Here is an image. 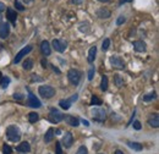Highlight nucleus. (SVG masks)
Segmentation results:
<instances>
[{"mask_svg": "<svg viewBox=\"0 0 159 154\" xmlns=\"http://www.w3.org/2000/svg\"><path fill=\"white\" fill-rule=\"evenodd\" d=\"M42 65H43V67H44V69H45V67H47V61H45V60H44V59H43V60H42Z\"/></svg>", "mask_w": 159, "mask_h": 154, "instance_id": "nucleus-44", "label": "nucleus"}, {"mask_svg": "<svg viewBox=\"0 0 159 154\" xmlns=\"http://www.w3.org/2000/svg\"><path fill=\"white\" fill-rule=\"evenodd\" d=\"M48 119H49V121L50 122H53V124H58L60 122L62 119H64V115L60 113L58 109H50V111H49V115H48Z\"/></svg>", "mask_w": 159, "mask_h": 154, "instance_id": "nucleus-6", "label": "nucleus"}, {"mask_svg": "<svg viewBox=\"0 0 159 154\" xmlns=\"http://www.w3.org/2000/svg\"><path fill=\"white\" fill-rule=\"evenodd\" d=\"M127 146L131 148V149H134V151H137V152H139V151H142V144L141 143H139V142H127Z\"/></svg>", "mask_w": 159, "mask_h": 154, "instance_id": "nucleus-22", "label": "nucleus"}, {"mask_svg": "<svg viewBox=\"0 0 159 154\" xmlns=\"http://www.w3.org/2000/svg\"><path fill=\"white\" fill-rule=\"evenodd\" d=\"M125 21H126L125 16H119V19L116 20V25H118V26H120V25H122Z\"/></svg>", "mask_w": 159, "mask_h": 154, "instance_id": "nucleus-36", "label": "nucleus"}, {"mask_svg": "<svg viewBox=\"0 0 159 154\" xmlns=\"http://www.w3.org/2000/svg\"><path fill=\"white\" fill-rule=\"evenodd\" d=\"M14 98H15V99H17V100H22V99H23V96L20 94V93H17V94H15V96H14Z\"/></svg>", "mask_w": 159, "mask_h": 154, "instance_id": "nucleus-38", "label": "nucleus"}, {"mask_svg": "<svg viewBox=\"0 0 159 154\" xmlns=\"http://www.w3.org/2000/svg\"><path fill=\"white\" fill-rule=\"evenodd\" d=\"M5 9H6V6H5V4L0 1V12H1V11H4Z\"/></svg>", "mask_w": 159, "mask_h": 154, "instance_id": "nucleus-39", "label": "nucleus"}, {"mask_svg": "<svg viewBox=\"0 0 159 154\" xmlns=\"http://www.w3.org/2000/svg\"><path fill=\"white\" fill-rule=\"evenodd\" d=\"M91 105H102V100L97 96H92L91 99Z\"/></svg>", "mask_w": 159, "mask_h": 154, "instance_id": "nucleus-29", "label": "nucleus"}, {"mask_svg": "<svg viewBox=\"0 0 159 154\" xmlns=\"http://www.w3.org/2000/svg\"><path fill=\"white\" fill-rule=\"evenodd\" d=\"M100 89H102L103 92L108 89V77L105 76V75H103V76H102V82H100Z\"/></svg>", "mask_w": 159, "mask_h": 154, "instance_id": "nucleus-23", "label": "nucleus"}, {"mask_svg": "<svg viewBox=\"0 0 159 154\" xmlns=\"http://www.w3.org/2000/svg\"><path fill=\"white\" fill-rule=\"evenodd\" d=\"M32 49H33V48H32L31 45H27V47H25L23 49H21L20 52L16 54V58H15V60H14L15 64H19V62L21 61V59L23 58V57H26L27 54H30V53L32 52Z\"/></svg>", "mask_w": 159, "mask_h": 154, "instance_id": "nucleus-10", "label": "nucleus"}, {"mask_svg": "<svg viewBox=\"0 0 159 154\" xmlns=\"http://www.w3.org/2000/svg\"><path fill=\"white\" fill-rule=\"evenodd\" d=\"M32 79H33V81H42V78L37 77V75H32Z\"/></svg>", "mask_w": 159, "mask_h": 154, "instance_id": "nucleus-41", "label": "nucleus"}, {"mask_svg": "<svg viewBox=\"0 0 159 154\" xmlns=\"http://www.w3.org/2000/svg\"><path fill=\"white\" fill-rule=\"evenodd\" d=\"M148 124L152 126V127H154V129H157L159 126V115L157 113H154V114H152V115L149 116V119H148Z\"/></svg>", "mask_w": 159, "mask_h": 154, "instance_id": "nucleus-17", "label": "nucleus"}, {"mask_svg": "<svg viewBox=\"0 0 159 154\" xmlns=\"http://www.w3.org/2000/svg\"><path fill=\"white\" fill-rule=\"evenodd\" d=\"M9 83H10V78H9V77H1V79H0V86H1L2 88H6V87L9 86Z\"/></svg>", "mask_w": 159, "mask_h": 154, "instance_id": "nucleus-27", "label": "nucleus"}, {"mask_svg": "<svg viewBox=\"0 0 159 154\" xmlns=\"http://www.w3.org/2000/svg\"><path fill=\"white\" fill-rule=\"evenodd\" d=\"M132 0H119V5H122V4H125V2H131Z\"/></svg>", "mask_w": 159, "mask_h": 154, "instance_id": "nucleus-40", "label": "nucleus"}, {"mask_svg": "<svg viewBox=\"0 0 159 154\" xmlns=\"http://www.w3.org/2000/svg\"><path fill=\"white\" fill-rule=\"evenodd\" d=\"M82 124H83V125H84V126H89V122H88V121H87V120H84V119H83V120H82Z\"/></svg>", "mask_w": 159, "mask_h": 154, "instance_id": "nucleus-42", "label": "nucleus"}, {"mask_svg": "<svg viewBox=\"0 0 159 154\" xmlns=\"http://www.w3.org/2000/svg\"><path fill=\"white\" fill-rule=\"evenodd\" d=\"M27 105L31 106V108L37 109V108H40V106H42V103H40V100L38 99V98H36V96H34L33 93H31V92L28 91V100H27Z\"/></svg>", "mask_w": 159, "mask_h": 154, "instance_id": "nucleus-7", "label": "nucleus"}, {"mask_svg": "<svg viewBox=\"0 0 159 154\" xmlns=\"http://www.w3.org/2000/svg\"><path fill=\"white\" fill-rule=\"evenodd\" d=\"M98 1H100V2H108L109 0H98Z\"/></svg>", "mask_w": 159, "mask_h": 154, "instance_id": "nucleus-47", "label": "nucleus"}, {"mask_svg": "<svg viewBox=\"0 0 159 154\" xmlns=\"http://www.w3.org/2000/svg\"><path fill=\"white\" fill-rule=\"evenodd\" d=\"M96 54H97V47L94 45V47H92L91 49H89V52H88V62L89 64H92L93 61H94V59H96Z\"/></svg>", "mask_w": 159, "mask_h": 154, "instance_id": "nucleus-20", "label": "nucleus"}, {"mask_svg": "<svg viewBox=\"0 0 159 154\" xmlns=\"http://www.w3.org/2000/svg\"><path fill=\"white\" fill-rule=\"evenodd\" d=\"M38 92L40 96L45 99H50L55 96V89L52 86H40L38 88Z\"/></svg>", "mask_w": 159, "mask_h": 154, "instance_id": "nucleus-2", "label": "nucleus"}, {"mask_svg": "<svg viewBox=\"0 0 159 154\" xmlns=\"http://www.w3.org/2000/svg\"><path fill=\"white\" fill-rule=\"evenodd\" d=\"M110 15H111V12L108 9H104V7H100L99 10L97 11V16L99 19H109Z\"/></svg>", "mask_w": 159, "mask_h": 154, "instance_id": "nucleus-19", "label": "nucleus"}, {"mask_svg": "<svg viewBox=\"0 0 159 154\" xmlns=\"http://www.w3.org/2000/svg\"><path fill=\"white\" fill-rule=\"evenodd\" d=\"M141 122L139 121H134V129L135 130H141Z\"/></svg>", "mask_w": 159, "mask_h": 154, "instance_id": "nucleus-37", "label": "nucleus"}, {"mask_svg": "<svg viewBox=\"0 0 159 154\" xmlns=\"http://www.w3.org/2000/svg\"><path fill=\"white\" fill-rule=\"evenodd\" d=\"M6 136L11 142H19L21 138V131L17 126H9L6 130Z\"/></svg>", "mask_w": 159, "mask_h": 154, "instance_id": "nucleus-1", "label": "nucleus"}, {"mask_svg": "<svg viewBox=\"0 0 159 154\" xmlns=\"http://www.w3.org/2000/svg\"><path fill=\"white\" fill-rule=\"evenodd\" d=\"M10 34V25L9 23H1L0 25V38L5 39Z\"/></svg>", "mask_w": 159, "mask_h": 154, "instance_id": "nucleus-13", "label": "nucleus"}, {"mask_svg": "<svg viewBox=\"0 0 159 154\" xmlns=\"http://www.w3.org/2000/svg\"><path fill=\"white\" fill-rule=\"evenodd\" d=\"M15 7L19 10V11H23L25 10V6L20 2V0H15Z\"/></svg>", "mask_w": 159, "mask_h": 154, "instance_id": "nucleus-32", "label": "nucleus"}, {"mask_svg": "<svg viewBox=\"0 0 159 154\" xmlns=\"http://www.w3.org/2000/svg\"><path fill=\"white\" fill-rule=\"evenodd\" d=\"M11 153H12L11 147L7 146V144H4V146H2V154H11Z\"/></svg>", "mask_w": 159, "mask_h": 154, "instance_id": "nucleus-31", "label": "nucleus"}, {"mask_svg": "<svg viewBox=\"0 0 159 154\" xmlns=\"http://www.w3.org/2000/svg\"><path fill=\"white\" fill-rule=\"evenodd\" d=\"M6 17L9 19V21L12 23V25H16V19H17V15H16V11L11 7H9L6 10Z\"/></svg>", "mask_w": 159, "mask_h": 154, "instance_id": "nucleus-15", "label": "nucleus"}, {"mask_svg": "<svg viewBox=\"0 0 159 154\" xmlns=\"http://www.w3.org/2000/svg\"><path fill=\"white\" fill-rule=\"evenodd\" d=\"M93 76H94V67H91L89 71H88V79L92 81V79H93Z\"/></svg>", "mask_w": 159, "mask_h": 154, "instance_id": "nucleus-35", "label": "nucleus"}, {"mask_svg": "<svg viewBox=\"0 0 159 154\" xmlns=\"http://www.w3.org/2000/svg\"><path fill=\"white\" fill-rule=\"evenodd\" d=\"M76 154H88V151H87V148L84 146H81L79 149H77V153Z\"/></svg>", "mask_w": 159, "mask_h": 154, "instance_id": "nucleus-33", "label": "nucleus"}, {"mask_svg": "<svg viewBox=\"0 0 159 154\" xmlns=\"http://www.w3.org/2000/svg\"><path fill=\"white\" fill-rule=\"evenodd\" d=\"M156 98H157V93L156 92H151V93H148V94H146L143 97V102H151V100H153Z\"/></svg>", "mask_w": 159, "mask_h": 154, "instance_id": "nucleus-25", "label": "nucleus"}, {"mask_svg": "<svg viewBox=\"0 0 159 154\" xmlns=\"http://www.w3.org/2000/svg\"><path fill=\"white\" fill-rule=\"evenodd\" d=\"M114 154H124V153H122L120 149H118V151H115V153H114Z\"/></svg>", "mask_w": 159, "mask_h": 154, "instance_id": "nucleus-46", "label": "nucleus"}, {"mask_svg": "<svg viewBox=\"0 0 159 154\" xmlns=\"http://www.w3.org/2000/svg\"><path fill=\"white\" fill-rule=\"evenodd\" d=\"M110 64H111L113 67L119 69V70H122V69L125 67V62H124V60L120 58V57H116V55H113V57L110 58Z\"/></svg>", "mask_w": 159, "mask_h": 154, "instance_id": "nucleus-9", "label": "nucleus"}, {"mask_svg": "<svg viewBox=\"0 0 159 154\" xmlns=\"http://www.w3.org/2000/svg\"><path fill=\"white\" fill-rule=\"evenodd\" d=\"M109 45H110V39L105 38L103 40V44H102V50L103 52H107L109 49Z\"/></svg>", "mask_w": 159, "mask_h": 154, "instance_id": "nucleus-28", "label": "nucleus"}, {"mask_svg": "<svg viewBox=\"0 0 159 154\" xmlns=\"http://www.w3.org/2000/svg\"><path fill=\"white\" fill-rule=\"evenodd\" d=\"M52 66H53V70H54L55 72H58V74H60V70H59V69H58V67H55L54 65H52Z\"/></svg>", "mask_w": 159, "mask_h": 154, "instance_id": "nucleus-43", "label": "nucleus"}, {"mask_svg": "<svg viewBox=\"0 0 159 154\" xmlns=\"http://www.w3.org/2000/svg\"><path fill=\"white\" fill-rule=\"evenodd\" d=\"M40 50H42V54H43V55H45V57L50 55L52 49H50V44H49L48 40H43V42H42V44H40Z\"/></svg>", "mask_w": 159, "mask_h": 154, "instance_id": "nucleus-14", "label": "nucleus"}, {"mask_svg": "<svg viewBox=\"0 0 159 154\" xmlns=\"http://www.w3.org/2000/svg\"><path fill=\"white\" fill-rule=\"evenodd\" d=\"M1 20H2V16H1V15H0V22H1Z\"/></svg>", "mask_w": 159, "mask_h": 154, "instance_id": "nucleus-49", "label": "nucleus"}, {"mask_svg": "<svg viewBox=\"0 0 159 154\" xmlns=\"http://www.w3.org/2000/svg\"><path fill=\"white\" fill-rule=\"evenodd\" d=\"M91 114H92L93 120H94V121H98V122H103V121L105 120V117H107L105 110H104V109H100V108H94V109H92Z\"/></svg>", "mask_w": 159, "mask_h": 154, "instance_id": "nucleus-3", "label": "nucleus"}, {"mask_svg": "<svg viewBox=\"0 0 159 154\" xmlns=\"http://www.w3.org/2000/svg\"><path fill=\"white\" fill-rule=\"evenodd\" d=\"M79 99V94H72V96L70 97V98H67V99H61L59 102V105L62 108V109H65V110H67V109H70L71 108V105H72V103L74 102H76Z\"/></svg>", "mask_w": 159, "mask_h": 154, "instance_id": "nucleus-5", "label": "nucleus"}, {"mask_svg": "<svg viewBox=\"0 0 159 154\" xmlns=\"http://www.w3.org/2000/svg\"><path fill=\"white\" fill-rule=\"evenodd\" d=\"M23 1H26V2H31L32 0H23Z\"/></svg>", "mask_w": 159, "mask_h": 154, "instance_id": "nucleus-48", "label": "nucleus"}, {"mask_svg": "<svg viewBox=\"0 0 159 154\" xmlns=\"http://www.w3.org/2000/svg\"><path fill=\"white\" fill-rule=\"evenodd\" d=\"M54 129H49L48 131H47V134L44 136V141H45V143H49V142H52L53 141V138H54Z\"/></svg>", "mask_w": 159, "mask_h": 154, "instance_id": "nucleus-21", "label": "nucleus"}, {"mask_svg": "<svg viewBox=\"0 0 159 154\" xmlns=\"http://www.w3.org/2000/svg\"><path fill=\"white\" fill-rule=\"evenodd\" d=\"M55 153L62 154V151H61V143H60V142H57V143H55Z\"/></svg>", "mask_w": 159, "mask_h": 154, "instance_id": "nucleus-34", "label": "nucleus"}, {"mask_svg": "<svg viewBox=\"0 0 159 154\" xmlns=\"http://www.w3.org/2000/svg\"><path fill=\"white\" fill-rule=\"evenodd\" d=\"M53 48L59 53H64L67 48V43L62 39H54L53 40Z\"/></svg>", "mask_w": 159, "mask_h": 154, "instance_id": "nucleus-8", "label": "nucleus"}, {"mask_svg": "<svg viewBox=\"0 0 159 154\" xmlns=\"http://www.w3.org/2000/svg\"><path fill=\"white\" fill-rule=\"evenodd\" d=\"M74 143V136L71 132H66L62 137V144L65 146V148H70Z\"/></svg>", "mask_w": 159, "mask_h": 154, "instance_id": "nucleus-12", "label": "nucleus"}, {"mask_svg": "<svg viewBox=\"0 0 159 154\" xmlns=\"http://www.w3.org/2000/svg\"><path fill=\"white\" fill-rule=\"evenodd\" d=\"M16 151H17V152H21V153H28V152L31 151V146H30L28 142H22L21 144L17 146Z\"/></svg>", "mask_w": 159, "mask_h": 154, "instance_id": "nucleus-18", "label": "nucleus"}, {"mask_svg": "<svg viewBox=\"0 0 159 154\" xmlns=\"http://www.w3.org/2000/svg\"><path fill=\"white\" fill-rule=\"evenodd\" d=\"M62 120H65V122H66L67 125L72 126V127H77L80 125V120L77 117H75V116H72V115H65Z\"/></svg>", "mask_w": 159, "mask_h": 154, "instance_id": "nucleus-11", "label": "nucleus"}, {"mask_svg": "<svg viewBox=\"0 0 159 154\" xmlns=\"http://www.w3.org/2000/svg\"><path fill=\"white\" fill-rule=\"evenodd\" d=\"M67 77H69V81H70L74 86H77L80 83V79H81V72H80L79 70L71 69V70H69V72H67Z\"/></svg>", "mask_w": 159, "mask_h": 154, "instance_id": "nucleus-4", "label": "nucleus"}, {"mask_svg": "<svg viewBox=\"0 0 159 154\" xmlns=\"http://www.w3.org/2000/svg\"><path fill=\"white\" fill-rule=\"evenodd\" d=\"M1 77H2V75H1V72H0V79H1Z\"/></svg>", "mask_w": 159, "mask_h": 154, "instance_id": "nucleus-50", "label": "nucleus"}, {"mask_svg": "<svg viewBox=\"0 0 159 154\" xmlns=\"http://www.w3.org/2000/svg\"><path fill=\"white\" fill-rule=\"evenodd\" d=\"M28 120H30V122L31 124H34V122H37L38 120H39V115L37 114V113H30V115H28Z\"/></svg>", "mask_w": 159, "mask_h": 154, "instance_id": "nucleus-24", "label": "nucleus"}, {"mask_svg": "<svg viewBox=\"0 0 159 154\" xmlns=\"http://www.w3.org/2000/svg\"><path fill=\"white\" fill-rule=\"evenodd\" d=\"M114 82H115V84L118 86V87H121L122 84H124V81L121 79V77L119 75H114Z\"/></svg>", "mask_w": 159, "mask_h": 154, "instance_id": "nucleus-30", "label": "nucleus"}, {"mask_svg": "<svg viewBox=\"0 0 159 154\" xmlns=\"http://www.w3.org/2000/svg\"><path fill=\"white\" fill-rule=\"evenodd\" d=\"M83 0H72V2H75V4H81Z\"/></svg>", "mask_w": 159, "mask_h": 154, "instance_id": "nucleus-45", "label": "nucleus"}, {"mask_svg": "<svg viewBox=\"0 0 159 154\" xmlns=\"http://www.w3.org/2000/svg\"><path fill=\"white\" fill-rule=\"evenodd\" d=\"M32 67H33V60L26 59L25 62H23V69H25V70H31Z\"/></svg>", "mask_w": 159, "mask_h": 154, "instance_id": "nucleus-26", "label": "nucleus"}, {"mask_svg": "<svg viewBox=\"0 0 159 154\" xmlns=\"http://www.w3.org/2000/svg\"><path fill=\"white\" fill-rule=\"evenodd\" d=\"M134 49L139 53H143L146 52V43L143 40H135L134 42Z\"/></svg>", "mask_w": 159, "mask_h": 154, "instance_id": "nucleus-16", "label": "nucleus"}]
</instances>
